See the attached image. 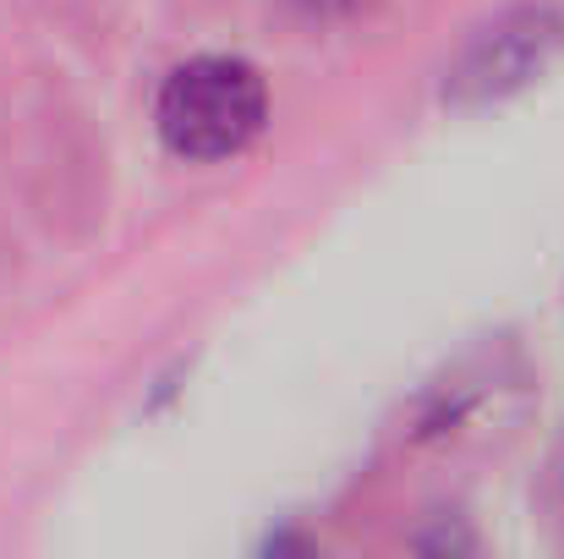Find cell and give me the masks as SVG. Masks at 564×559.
Listing matches in <instances>:
<instances>
[{
  "label": "cell",
  "mask_w": 564,
  "mask_h": 559,
  "mask_svg": "<svg viewBox=\"0 0 564 559\" xmlns=\"http://www.w3.org/2000/svg\"><path fill=\"white\" fill-rule=\"evenodd\" d=\"M269 116L263 77L236 55H197L171 72L160 94V138L182 160H230L241 154Z\"/></svg>",
  "instance_id": "obj_1"
},
{
  "label": "cell",
  "mask_w": 564,
  "mask_h": 559,
  "mask_svg": "<svg viewBox=\"0 0 564 559\" xmlns=\"http://www.w3.org/2000/svg\"><path fill=\"white\" fill-rule=\"evenodd\" d=\"M560 39H564V22L554 11H521V17H510L494 39L477 44V55L466 61L460 83L477 88L482 99H488V94H510V88H521V83L560 50Z\"/></svg>",
  "instance_id": "obj_2"
}]
</instances>
